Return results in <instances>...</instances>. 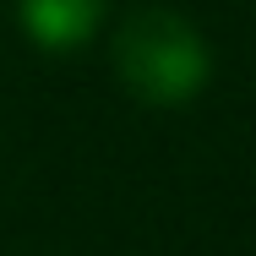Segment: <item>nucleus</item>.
<instances>
[{
	"label": "nucleus",
	"instance_id": "obj_2",
	"mask_svg": "<svg viewBox=\"0 0 256 256\" xmlns=\"http://www.w3.org/2000/svg\"><path fill=\"white\" fill-rule=\"evenodd\" d=\"M16 22L38 50L66 54V50H82V44L98 38L104 0H16Z\"/></svg>",
	"mask_w": 256,
	"mask_h": 256
},
{
	"label": "nucleus",
	"instance_id": "obj_1",
	"mask_svg": "<svg viewBox=\"0 0 256 256\" xmlns=\"http://www.w3.org/2000/svg\"><path fill=\"white\" fill-rule=\"evenodd\" d=\"M114 76L148 109H180L212 82V50L196 22L169 6H136L114 28Z\"/></svg>",
	"mask_w": 256,
	"mask_h": 256
}]
</instances>
